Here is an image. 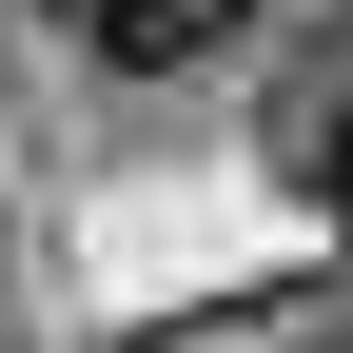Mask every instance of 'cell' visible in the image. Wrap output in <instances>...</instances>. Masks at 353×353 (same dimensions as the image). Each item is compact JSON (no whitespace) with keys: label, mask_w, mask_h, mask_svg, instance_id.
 <instances>
[{"label":"cell","mask_w":353,"mask_h":353,"mask_svg":"<svg viewBox=\"0 0 353 353\" xmlns=\"http://www.w3.org/2000/svg\"><path fill=\"white\" fill-rule=\"evenodd\" d=\"M255 157L294 176L314 216H353V39H314V59L275 79V118H255Z\"/></svg>","instance_id":"1"},{"label":"cell","mask_w":353,"mask_h":353,"mask_svg":"<svg viewBox=\"0 0 353 353\" xmlns=\"http://www.w3.org/2000/svg\"><path fill=\"white\" fill-rule=\"evenodd\" d=\"M236 20H255V0H99V20H79V39H99L118 79H176V59H216V39H236Z\"/></svg>","instance_id":"2"}]
</instances>
